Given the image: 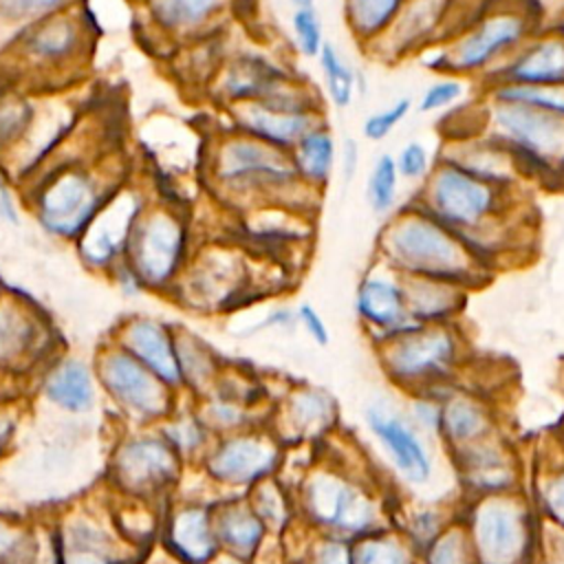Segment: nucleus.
<instances>
[{"label": "nucleus", "mask_w": 564, "mask_h": 564, "mask_svg": "<svg viewBox=\"0 0 564 564\" xmlns=\"http://www.w3.org/2000/svg\"><path fill=\"white\" fill-rule=\"evenodd\" d=\"M456 13L458 0H408L390 29L364 53L386 64L419 57L454 33Z\"/></svg>", "instance_id": "obj_17"}, {"label": "nucleus", "mask_w": 564, "mask_h": 564, "mask_svg": "<svg viewBox=\"0 0 564 564\" xmlns=\"http://www.w3.org/2000/svg\"><path fill=\"white\" fill-rule=\"evenodd\" d=\"M130 174L126 161L110 150L93 159L51 161L18 194L48 238L73 245Z\"/></svg>", "instance_id": "obj_2"}, {"label": "nucleus", "mask_w": 564, "mask_h": 564, "mask_svg": "<svg viewBox=\"0 0 564 564\" xmlns=\"http://www.w3.org/2000/svg\"><path fill=\"white\" fill-rule=\"evenodd\" d=\"M337 156L339 141L328 121L306 132L289 152L297 181L322 196L337 172Z\"/></svg>", "instance_id": "obj_30"}, {"label": "nucleus", "mask_w": 564, "mask_h": 564, "mask_svg": "<svg viewBox=\"0 0 564 564\" xmlns=\"http://www.w3.org/2000/svg\"><path fill=\"white\" fill-rule=\"evenodd\" d=\"M306 564H352V544L346 538L326 533L308 546Z\"/></svg>", "instance_id": "obj_53"}, {"label": "nucleus", "mask_w": 564, "mask_h": 564, "mask_svg": "<svg viewBox=\"0 0 564 564\" xmlns=\"http://www.w3.org/2000/svg\"><path fill=\"white\" fill-rule=\"evenodd\" d=\"M478 119L480 130L500 141L516 156L529 181H564L562 117L478 95Z\"/></svg>", "instance_id": "obj_7"}, {"label": "nucleus", "mask_w": 564, "mask_h": 564, "mask_svg": "<svg viewBox=\"0 0 564 564\" xmlns=\"http://www.w3.org/2000/svg\"><path fill=\"white\" fill-rule=\"evenodd\" d=\"M476 564H527L533 551V520L518 496H478L465 520Z\"/></svg>", "instance_id": "obj_13"}, {"label": "nucleus", "mask_w": 564, "mask_h": 564, "mask_svg": "<svg viewBox=\"0 0 564 564\" xmlns=\"http://www.w3.org/2000/svg\"><path fill=\"white\" fill-rule=\"evenodd\" d=\"M86 0H0V55L29 26L82 7Z\"/></svg>", "instance_id": "obj_40"}, {"label": "nucleus", "mask_w": 564, "mask_h": 564, "mask_svg": "<svg viewBox=\"0 0 564 564\" xmlns=\"http://www.w3.org/2000/svg\"><path fill=\"white\" fill-rule=\"evenodd\" d=\"M110 471L123 494L145 500L176 482L181 456L163 436H141L119 445Z\"/></svg>", "instance_id": "obj_20"}, {"label": "nucleus", "mask_w": 564, "mask_h": 564, "mask_svg": "<svg viewBox=\"0 0 564 564\" xmlns=\"http://www.w3.org/2000/svg\"><path fill=\"white\" fill-rule=\"evenodd\" d=\"M280 463L273 436L240 432L223 438L205 458L207 474L227 487H253L269 478Z\"/></svg>", "instance_id": "obj_22"}, {"label": "nucleus", "mask_w": 564, "mask_h": 564, "mask_svg": "<svg viewBox=\"0 0 564 564\" xmlns=\"http://www.w3.org/2000/svg\"><path fill=\"white\" fill-rule=\"evenodd\" d=\"M425 564H476V553L463 524H449L423 549Z\"/></svg>", "instance_id": "obj_46"}, {"label": "nucleus", "mask_w": 564, "mask_h": 564, "mask_svg": "<svg viewBox=\"0 0 564 564\" xmlns=\"http://www.w3.org/2000/svg\"><path fill=\"white\" fill-rule=\"evenodd\" d=\"M18 198H20V194L15 196V189H11V185H7L0 192V218L11 223V225L20 223V203H18Z\"/></svg>", "instance_id": "obj_58"}, {"label": "nucleus", "mask_w": 564, "mask_h": 564, "mask_svg": "<svg viewBox=\"0 0 564 564\" xmlns=\"http://www.w3.org/2000/svg\"><path fill=\"white\" fill-rule=\"evenodd\" d=\"M465 355V339L454 324L412 326L377 346L383 372L401 388L427 392L449 381Z\"/></svg>", "instance_id": "obj_10"}, {"label": "nucleus", "mask_w": 564, "mask_h": 564, "mask_svg": "<svg viewBox=\"0 0 564 564\" xmlns=\"http://www.w3.org/2000/svg\"><path fill=\"white\" fill-rule=\"evenodd\" d=\"M42 390L62 410L84 412L95 401V377L82 359H59L48 368Z\"/></svg>", "instance_id": "obj_35"}, {"label": "nucleus", "mask_w": 564, "mask_h": 564, "mask_svg": "<svg viewBox=\"0 0 564 564\" xmlns=\"http://www.w3.org/2000/svg\"><path fill=\"white\" fill-rule=\"evenodd\" d=\"M249 505L253 513L260 518V522L264 524V529L271 533L273 531L280 533L291 522V505H289L286 491L271 476L251 487Z\"/></svg>", "instance_id": "obj_45"}, {"label": "nucleus", "mask_w": 564, "mask_h": 564, "mask_svg": "<svg viewBox=\"0 0 564 564\" xmlns=\"http://www.w3.org/2000/svg\"><path fill=\"white\" fill-rule=\"evenodd\" d=\"M412 108L414 101L408 95H401L388 106L368 112L361 121V139L368 143H383L410 117Z\"/></svg>", "instance_id": "obj_49"}, {"label": "nucleus", "mask_w": 564, "mask_h": 564, "mask_svg": "<svg viewBox=\"0 0 564 564\" xmlns=\"http://www.w3.org/2000/svg\"><path fill=\"white\" fill-rule=\"evenodd\" d=\"M112 341L172 390L183 388L174 350V326L167 322L152 315H130L119 322Z\"/></svg>", "instance_id": "obj_26"}, {"label": "nucleus", "mask_w": 564, "mask_h": 564, "mask_svg": "<svg viewBox=\"0 0 564 564\" xmlns=\"http://www.w3.org/2000/svg\"><path fill=\"white\" fill-rule=\"evenodd\" d=\"M359 167H361L359 143H357V139L348 137L339 145V156H337V170H339L344 183H350L359 174Z\"/></svg>", "instance_id": "obj_56"}, {"label": "nucleus", "mask_w": 564, "mask_h": 564, "mask_svg": "<svg viewBox=\"0 0 564 564\" xmlns=\"http://www.w3.org/2000/svg\"><path fill=\"white\" fill-rule=\"evenodd\" d=\"M7 379H9V375L0 372V401L4 399V383H7Z\"/></svg>", "instance_id": "obj_62"}, {"label": "nucleus", "mask_w": 564, "mask_h": 564, "mask_svg": "<svg viewBox=\"0 0 564 564\" xmlns=\"http://www.w3.org/2000/svg\"><path fill=\"white\" fill-rule=\"evenodd\" d=\"M163 538L167 549L185 564H207L220 549L212 524V509L200 505H185L172 511Z\"/></svg>", "instance_id": "obj_29"}, {"label": "nucleus", "mask_w": 564, "mask_h": 564, "mask_svg": "<svg viewBox=\"0 0 564 564\" xmlns=\"http://www.w3.org/2000/svg\"><path fill=\"white\" fill-rule=\"evenodd\" d=\"M520 196L522 192L496 187L436 159L430 176L410 200L465 238L520 209Z\"/></svg>", "instance_id": "obj_9"}, {"label": "nucleus", "mask_w": 564, "mask_h": 564, "mask_svg": "<svg viewBox=\"0 0 564 564\" xmlns=\"http://www.w3.org/2000/svg\"><path fill=\"white\" fill-rule=\"evenodd\" d=\"M295 319H297V326L308 335V339L317 346H328L330 341V330H328V324L326 319L322 317V313L308 304V302H302L295 306Z\"/></svg>", "instance_id": "obj_55"}, {"label": "nucleus", "mask_w": 564, "mask_h": 564, "mask_svg": "<svg viewBox=\"0 0 564 564\" xmlns=\"http://www.w3.org/2000/svg\"><path fill=\"white\" fill-rule=\"evenodd\" d=\"M108 280L119 289V293H121L123 297H137V295H141V293H145V289L141 286V282L137 280V275L132 273V269H130L126 262L117 264V267L108 273Z\"/></svg>", "instance_id": "obj_57"}, {"label": "nucleus", "mask_w": 564, "mask_h": 564, "mask_svg": "<svg viewBox=\"0 0 564 564\" xmlns=\"http://www.w3.org/2000/svg\"><path fill=\"white\" fill-rule=\"evenodd\" d=\"M291 77L293 70L284 62L258 48H242L225 55L205 90L223 110H229L269 97Z\"/></svg>", "instance_id": "obj_19"}, {"label": "nucleus", "mask_w": 564, "mask_h": 564, "mask_svg": "<svg viewBox=\"0 0 564 564\" xmlns=\"http://www.w3.org/2000/svg\"><path fill=\"white\" fill-rule=\"evenodd\" d=\"M196 242L187 209L174 198L154 194L132 229L123 262L145 291L167 295Z\"/></svg>", "instance_id": "obj_6"}, {"label": "nucleus", "mask_w": 564, "mask_h": 564, "mask_svg": "<svg viewBox=\"0 0 564 564\" xmlns=\"http://www.w3.org/2000/svg\"><path fill=\"white\" fill-rule=\"evenodd\" d=\"M352 308L375 346L412 326H419L408 313L403 278L379 260H372L361 273L355 289Z\"/></svg>", "instance_id": "obj_18"}, {"label": "nucleus", "mask_w": 564, "mask_h": 564, "mask_svg": "<svg viewBox=\"0 0 564 564\" xmlns=\"http://www.w3.org/2000/svg\"><path fill=\"white\" fill-rule=\"evenodd\" d=\"M438 430L445 434L447 443L456 449L474 445L487 438L489 416L482 403L467 394H452L441 401V419Z\"/></svg>", "instance_id": "obj_36"}, {"label": "nucleus", "mask_w": 564, "mask_h": 564, "mask_svg": "<svg viewBox=\"0 0 564 564\" xmlns=\"http://www.w3.org/2000/svg\"><path fill=\"white\" fill-rule=\"evenodd\" d=\"M163 438L178 452V456H189L205 445L207 427L198 416H178L163 430Z\"/></svg>", "instance_id": "obj_52"}, {"label": "nucleus", "mask_w": 564, "mask_h": 564, "mask_svg": "<svg viewBox=\"0 0 564 564\" xmlns=\"http://www.w3.org/2000/svg\"><path fill=\"white\" fill-rule=\"evenodd\" d=\"M392 156L401 183H408L414 189L423 185L436 163V152H432L430 145L421 139L405 141Z\"/></svg>", "instance_id": "obj_50"}, {"label": "nucleus", "mask_w": 564, "mask_h": 564, "mask_svg": "<svg viewBox=\"0 0 564 564\" xmlns=\"http://www.w3.org/2000/svg\"><path fill=\"white\" fill-rule=\"evenodd\" d=\"M212 524L218 546L245 560L258 553L267 535V529L253 513L249 500H225L212 511Z\"/></svg>", "instance_id": "obj_31"}, {"label": "nucleus", "mask_w": 564, "mask_h": 564, "mask_svg": "<svg viewBox=\"0 0 564 564\" xmlns=\"http://www.w3.org/2000/svg\"><path fill=\"white\" fill-rule=\"evenodd\" d=\"M200 172L216 200L236 214L260 205H282L315 216L322 200V194L297 181L289 152L231 128L207 139Z\"/></svg>", "instance_id": "obj_1"}, {"label": "nucleus", "mask_w": 564, "mask_h": 564, "mask_svg": "<svg viewBox=\"0 0 564 564\" xmlns=\"http://www.w3.org/2000/svg\"><path fill=\"white\" fill-rule=\"evenodd\" d=\"M375 260L383 262L401 278H434L480 289L494 275L460 240L458 234L405 200L381 220L375 240Z\"/></svg>", "instance_id": "obj_3"}, {"label": "nucleus", "mask_w": 564, "mask_h": 564, "mask_svg": "<svg viewBox=\"0 0 564 564\" xmlns=\"http://www.w3.org/2000/svg\"><path fill=\"white\" fill-rule=\"evenodd\" d=\"M436 159L509 192H522V185L529 181L516 156L482 130L447 134Z\"/></svg>", "instance_id": "obj_21"}, {"label": "nucleus", "mask_w": 564, "mask_h": 564, "mask_svg": "<svg viewBox=\"0 0 564 564\" xmlns=\"http://www.w3.org/2000/svg\"><path fill=\"white\" fill-rule=\"evenodd\" d=\"M95 26L86 2L29 26L0 55V79L33 93L68 90L86 70Z\"/></svg>", "instance_id": "obj_4"}, {"label": "nucleus", "mask_w": 564, "mask_h": 564, "mask_svg": "<svg viewBox=\"0 0 564 564\" xmlns=\"http://www.w3.org/2000/svg\"><path fill=\"white\" fill-rule=\"evenodd\" d=\"M300 502L304 516L328 535L350 540L379 531L377 498L344 474L313 471L302 480Z\"/></svg>", "instance_id": "obj_12"}, {"label": "nucleus", "mask_w": 564, "mask_h": 564, "mask_svg": "<svg viewBox=\"0 0 564 564\" xmlns=\"http://www.w3.org/2000/svg\"><path fill=\"white\" fill-rule=\"evenodd\" d=\"M207 564H247V560H245V557H238V555H234V553H229V551L218 549V553H216Z\"/></svg>", "instance_id": "obj_60"}, {"label": "nucleus", "mask_w": 564, "mask_h": 564, "mask_svg": "<svg viewBox=\"0 0 564 564\" xmlns=\"http://www.w3.org/2000/svg\"><path fill=\"white\" fill-rule=\"evenodd\" d=\"M540 507L551 524L564 529V469L551 476L540 489Z\"/></svg>", "instance_id": "obj_54"}, {"label": "nucleus", "mask_w": 564, "mask_h": 564, "mask_svg": "<svg viewBox=\"0 0 564 564\" xmlns=\"http://www.w3.org/2000/svg\"><path fill=\"white\" fill-rule=\"evenodd\" d=\"M13 434V419L7 410H0V454L9 445V438Z\"/></svg>", "instance_id": "obj_59"}, {"label": "nucleus", "mask_w": 564, "mask_h": 564, "mask_svg": "<svg viewBox=\"0 0 564 564\" xmlns=\"http://www.w3.org/2000/svg\"><path fill=\"white\" fill-rule=\"evenodd\" d=\"M37 529L0 516V564H33Z\"/></svg>", "instance_id": "obj_48"}, {"label": "nucleus", "mask_w": 564, "mask_h": 564, "mask_svg": "<svg viewBox=\"0 0 564 564\" xmlns=\"http://www.w3.org/2000/svg\"><path fill=\"white\" fill-rule=\"evenodd\" d=\"M225 112L227 128L264 141L282 152H291L306 132L326 121V110H293L271 101H253Z\"/></svg>", "instance_id": "obj_23"}, {"label": "nucleus", "mask_w": 564, "mask_h": 564, "mask_svg": "<svg viewBox=\"0 0 564 564\" xmlns=\"http://www.w3.org/2000/svg\"><path fill=\"white\" fill-rule=\"evenodd\" d=\"M4 293H7V286H4V282H2V278H0V300H2Z\"/></svg>", "instance_id": "obj_63"}, {"label": "nucleus", "mask_w": 564, "mask_h": 564, "mask_svg": "<svg viewBox=\"0 0 564 564\" xmlns=\"http://www.w3.org/2000/svg\"><path fill=\"white\" fill-rule=\"evenodd\" d=\"M317 70L322 82V99L335 110H346L355 104L359 90V73L341 48L326 40L324 48L317 55Z\"/></svg>", "instance_id": "obj_37"}, {"label": "nucleus", "mask_w": 564, "mask_h": 564, "mask_svg": "<svg viewBox=\"0 0 564 564\" xmlns=\"http://www.w3.org/2000/svg\"><path fill=\"white\" fill-rule=\"evenodd\" d=\"M366 421L403 478L414 485L427 482L432 474V460L416 432L381 403H375L366 410Z\"/></svg>", "instance_id": "obj_27"}, {"label": "nucleus", "mask_w": 564, "mask_h": 564, "mask_svg": "<svg viewBox=\"0 0 564 564\" xmlns=\"http://www.w3.org/2000/svg\"><path fill=\"white\" fill-rule=\"evenodd\" d=\"M401 185L394 156L390 152L375 154L364 181V198L370 214L379 220L392 216L401 207Z\"/></svg>", "instance_id": "obj_41"}, {"label": "nucleus", "mask_w": 564, "mask_h": 564, "mask_svg": "<svg viewBox=\"0 0 564 564\" xmlns=\"http://www.w3.org/2000/svg\"><path fill=\"white\" fill-rule=\"evenodd\" d=\"M337 408L326 390L302 386L286 394L284 427L295 441H311L324 434L335 421Z\"/></svg>", "instance_id": "obj_33"}, {"label": "nucleus", "mask_w": 564, "mask_h": 564, "mask_svg": "<svg viewBox=\"0 0 564 564\" xmlns=\"http://www.w3.org/2000/svg\"><path fill=\"white\" fill-rule=\"evenodd\" d=\"M37 108V93L0 79V159H4L26 134Z\"/></svg>", "instance_id": "obj_39"}, {"label": "nucleus", "mask_w": 564, "mask_h": 564, "mask_svg": "<svg viewBox=\"0 0 564 564\" xmlns=\"http://www.w3.org/2000/svg\"><path fill=\"white\" fill-rule=\"evenodd\" d=\"M141 24L161 44L176 48L218 37L231 20L238 0H134Z\"/></svg>", "instance_id": "obj_16"}, {"label": "nucleus", "mask_w": 564, "mask_h": 564, "mask_svg": "<svg viewBox=\"0 0 564 564\" xmlns=\"http://www.w3.org/2000/svg\"><path fill=\"white\" fill-rule=\"evenodd\" d=\"M55 326L26 293L7 289L0 300V372L13 377L33 370L53 355Z\"/></svg>", "instance_id": "obj_15"}, {"label": "nucleus", "mask_w": 564, "mask_h": 564, "mask_svg": "<svg viewBox=\"0 0 564 564\" xmlns=\"http://www.w3.org/2000/svg\"><path fill=\"white\" fill-rule=\"evenodd\" d=\"M291 4V11L293 9H313L317 7V0H286Z\"/></svg>", "instance_id": "obj_61"}, {"label": "nucleus", "mask_w": 564, "mask_h": 564, "mask_svg": "<svg viewBox=\"0 0 564 564\" xmlns=\"http://www.w3.org/2000/svg\"><path fill=\"white\" fill-rule=\"evenodd\" d=\"M59 564H128L130 544L90 511H68L55 529Z\"/></svg>", "instance_id": "obj_24"}, {"label": "nucleus", "mask_w": 564, "mask_h": 564, "mask_svg": "<svg viewBox=\"0 0 564 564\" xmlns=\"http://www.w3.org/2000/svg\"><path fill=\"white\" fill-rule=\"evenodd\" d=\"M416 549L408 535L372 531L352 544V564H416Z\"/></svg>", "instance_id": "obj_42"}, {"label": "nucleus", "mask_w": 564, "mask_h": 564, "mask_svg": "<svg viewBox=\"0 0 564 564\" xmlns=\"http://www.w3.org/2000/svg\"><path fill=\"white\" fill-rule=\"evenodd\" d=\"M458 465L467 480V485L476 491V496L489 494H507L516 482L513 463L502 454L500 445L489 441H478L458 449Z\"/></svg>", "instance_id": "obj_32"}, {"label": "nucleus", "mask_w": 564, "mask_h": 564, "mask_svg": "<svg viewBox=\"0 0 564 564\" xmlns=\"http://www.w3.org/2000/svg\"><path fill=\"white\" fill-rule=\"evenodd\" d=\"M247 403L229 399L218 392H209L207 403L198 412V421L207 430H218V432H236L245 427L247 423Z\"/></svg>", "instance_id": "obj_51"}, {"label": "nucleus", "mask_w": 564, "mask_h": 564, "mask_svg": "<svg viewBox=\"0 0 564 564\" xmlns=\"http://www.w3.org/2000/svg\"><path fill=\"white\" fill-rule=\"evenodd\" d=\"M408 0H341V18L350 37L366 51L394 22Z\"/></svg>", "instance_id": "obj_38"}, {"label": "nucleus", "mask_w": 564, "mask_h": 564, "mask_svg": "<svg viewBox=\"0 0 564 564\" xmlns=\"http://www.w3.org/2000/svg\"><path fill=\"white\" fill-rule=\"evenodd\" d=\"M256 275L249 253L234 240L196 242L181 278L167 293L192 313H229L251 300Z\"/></svg>", "instance_id": "obj_8"}, {"label": "nucleus", "mask_w": 564, "mask_h": 564, "mask_svg": "<svg viewBox=\"0 0 564 564\" xmlns=\"http://www.w3.org/2000/svg\"><path fill=\"white\" fill-rule=\"evenodd\" d=\"M174 350L183 388L209 394L223 372L214 348L196 333L183 326H174Z\"/></svg>", "instance_id": "obj_34"}, {"label": "nucleus", "mask_w": 564, "mask_h": 564, "mask_svg": "<svg viewBox=\"0 0 564 564\" xmlns=\"http://www.w3.org/2000/svg\"><path fill=\"white\" fill-rule=\"evenodd\" d=\"M562 86L564 84V31H535L505 64H500L480 86Z\"/></svg>", "instance_id": "obj_25"}, {"label": "nucleus", "mask_w": 564, "mask_h": 564, "mask_svg": "<svg viewBox=\"0 0 564 564\" xmlns=\"http://www.w3.org/2000/svg\"><path fill=\"white\" fill-rule=\"evenodd\" d=\"M471 82L452 73L434 75V79L421 90L414 108L421 115H449L463 108L469 99Z\"/></svg>", "instance_id": "obj_44"}, {"label": "nucleus", "mask_w": 564, "mask_h": 564, "mask_svg": "<svg viewBox=\"0 0 564 564\" xmlns=\"http://www.w3.org/2000/svg\"><path fill=\"white\" fill-rule=\"evenodd\" d=\"M408 313L419 326L454 324L463 315L469 289L434 278H403Z\"/></svg>", "instance_id": "obj_28"}, {"label": "nucleus", "mask_w": 564, "mask_h": 564, "mask_svg": "<svg viewBox=\"0 0 564 564\" xmlns=\"http://www.w3.org/2000/svg\"><path fill=\"white\" fill-rule=\"evenodd\" d=\"M480 95L491 101L518 104L538 108L564 119V84L562 86H518V84H491L480 86Z\"/></svg>", "instance_id": "obj_43"}, {"label": "nucleus", "mask_w": 564, "mask_h": 564, "mask_svg": "<svg viewBox=\"0 0 564 564\" xmlns=\"http://www.w3.org/2000/svg\"><path fill=\"white\" fill-rule=\"evenodd\" d=\"M535 31L538 15L522 2H498L480 9L445 42L419 55L421 66L434 75L452 73L482 84Z\"/></svg>", "instance_id": "obj_5"}, {"label": "nucleus", "mask_w": 564, "mask_h": 564, "mask_svg": "<svg viewBox=\"0 0 564 564\" xmlns=\"http://www.w3.org/2000/svg\"><path fill=\"white\" fill-rule=\"evenodd\" d=\"M289 33H291V44L295 53L304 59H317L319 51L328 40L324 31V20L317 7L293 9L289 15Z\"/></svg>", "instance_id": "obj_47"}, {"label": "nucleus", "mask_w": 564, "mask_h": 564, "mask_svg": "<svg viewBox=\"0 0 564 564\" xmlns=\"http://www.w3.org/2000/svg\"><path fill=\"white\" fill-rule=\"evenodd\" d=\"M95 377L112 401L139 421L163 419L172 412L176 390L163 383L112 339L104 344L95 357Z\"/></svg>", "instance_id": "obj_14"}, {"label": "nucleus", "mask_w": 564, "mask_h": 564, "mask_svg": "<svg viewBox=\"0 0 564 564\" xmlns=\"http://www.w3.org/2000/svg\"><path fill=\"white\" fill-rule=\"evenodd\" d=\"M154 194L156 192L150 183L130 174L106 198V203L73 242L75 256L84 269L108 278V273L123 262L132 229Z\"/></svg>", "instance_id": "obj_11"}]
</instances>
